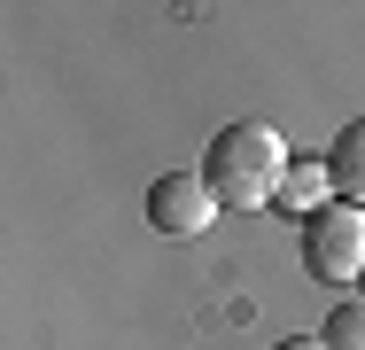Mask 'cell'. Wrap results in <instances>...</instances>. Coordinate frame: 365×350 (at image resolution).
Masks as SVG:
<instances>
[{"mask_svg": "<svg viewBox=\"0 0 365 350\" xmlns=\"http://www.w3.org/2000/svg\"><path fill=\"white\" fill-rule=\"evenodd\" d=\"M319 335H327V350H365V296L334 304V319H327Z\"/></svg>", "mask_w": 365, "mask_h": 350, "instance_id": "6", "label": "cell"}, {"mask_svg": "<svg viewBox=\"0 0 365 350\" xmlns=\"http://www.w3.org/2000/svg\"><path fill=\"white\" fill-rule=\"evenodd\" d=\"M272 350H327V335H280Z\"/></svg>", "mask_w": 365, "mask_h": 350, "instance_id": "7", "label": "cell"}, {"mask_svg": "<svg viewBox=\"0 0 365 350\" xmlns=\"http://www.w3.org/2000/svg\"><path fill=\"white\" fill-rule=\"evenodd\" d=\"M327 203H334V171H327V156H295V164H288V187H280V203H272V210H288L295 226H303V218H319Z\"/></svg>", "mask_w": 365, "mask_h": 350, "instance_id": "4", "label": "cell"}, {"mask_svg": "<svg viewBox=\"0 0 365 350\" xmlns=\"http://www.w3.org/2000/svg\"><path fill=\"white\" fill-rule=\"evenodd\" d=\"M327 171H334V203H358V210H365V117L334 133V148H327Z\"/></svg>", "mask_w": 365, "mask_h": 350, "instance_id": "5", "label": "cell"}, {"mask_svg": "<svg viewBox=\"0 0 365 350\" xmlns=\"http://www.w3.org/2000/svg\"><path fill=\"white\" fill-rule=\"evenodd\" d=\"M358 296H365V280H358Z\"/></svg>", "mask_w": 365, "mask_h": 350, "instance_id": "8", "label": "cell"}, {"mask_svg": "<svg viewBox=\"0 0 365 350\" xmlns=\"http://www.w3.org/2000/svg\"><path fill=\"white\" fill-rule=\"evenodd\" d=\"M210 218H218V195H210V179H202V171H163V179L148 187V226H155V234H171V241L210 234Z\"/></svg>", "mask_w": 365, "mask_h": 350, "instance_id": "3", "label": "cell"}, {"mask_svg": "<svg viewBox=\"0 0 365 350\" xmlns=\"http://www.w3.org/2000/svg\"><path fill=\"white\" fill-rule=\"evenodd\" d=\"M295 249H303V273H311V280L358 288V280H365V210L358 203H327L319 218L295 226Z\"/></svg>", "mask_w": 365, "mask_h": 350, "instance_id": "2", "label": "cell"}, {"mask_svg": "<svg viewBox=\"0 0 365 350\" xmlns=\"http://www.w3.org/2000/svg\"><path fill=\"white\" fill-rule=\"evenodd\" d=\"M288 164H295L288 133L264 125V117H233V125L202 148V179H210L218 210H272L280 187H288Z\"/></svg>", "mask_w": 365, "mask_h": 350, "instance_id": "1", "label": "cell"}]
</instances>
